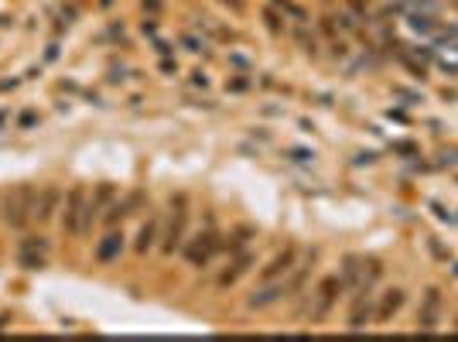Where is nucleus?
Returning a JSON list of instances; mask_svg holds the SVG:
<instances>
[{
  "mask_svg": "<svg viewBox=\"0 0 458 342\" xmlns=\"http://www.w3.org/2000/svg\"><path fill=\"white\" fill-rule=\"evenodd\" d=\"M62 226L69 236H85L89 233V195H85L83 185H76L69 195H65V206H62Z\"/></svg>",
  "mask_w": 458,
  "mask_h": 342,
  "instance_id": "f257e3e1",
  "label": "nucleus"
},
{
  "mask_svg": "<svg viewBox=\"0 0 458 342\" xmlns=\"http://www.w3.org/2000/svg\"><path fill=\"white\" fill-rule=\"evenodd\" d=\"M35 188L31 185H17L7 199H3V219H7V226H14V229H24L28 226V219H35Z\"/></svg>",
  "mask_w": 458,
  "mask_h": 342,
  "instance_id": "f03ea898",
  "label": "nucleus"
},
{
  "mask_svg": "<svg viewBox=\"0 0 458 342\" xmlns=\"http://www.w3.org/2000/svg\"><path fill=\"white\" fill-rule=\"evenodd\" d=\"M185 226H188V199H185V195H174V199H171V219H167L165 240H161V254H174V250L181 247Z\"/></svg>",
  "mask_w": 458,
  "mask_h": 342,
  "instance_id": "7ed1b4c3",
  "label": "nucleus"
},
{
  "mask_svg": "<svg viewBox=\"0 0 458 342\" xmlns=\"http://www.w3.org/2000/svg\"><path fill=\"white\" fill-rule=\"evenodd\" d=\"M338 291H342V277H338V274L322 277V284H318V291H315V311H311L315 322H322V318L332 311V304L338 301Z\"/></svg>",
  "mask_w": 458,
  "mask_h": 342,
  "instance_id": "20e7f679",
  "label": "nucleus"
},
{
  "mask_svg": "<svg viewBox=\"0 0 458 342\" xmlns=\"http://www.w3.org/2000/svg\"><path fill=\"white\" fill-rule=\"evenodd\" d=\"M219 250V240H215V233L206 229V233H199L195 240H188V247H185V260L192 263V267H206L208 260L215 256Z\"/></svg>",
  "mask_w": 458,
  "mask_h": 342,
  "instance_id": "39448f33",
  "label": "nucleus"
},
{
  "mask_svg": "<svg viewBox=\"0 0 458 342\" xmlns=\"http://www.w3.org/2000/svg\"><path fill=\"white\" fill-rule=\"evenodd\" d=\"M438 315H441V291L438 288H427L424 304H420V315H417V329L420 332H434L438 329Z\"/></svg>",
  "mask_w": 458,
  "mask_h": 342,
  "instance_id": "423d86ee",
  "label": "nucleus"
},
{
  "mask_svg": "<svg viewBox=\"0 0 458 342\" xmlns=\"http://www.w3.org/2000/svg\"><path fill=\"white\" fill-rule=\"evenodd\" d=\"M281 298H288V284L284 281H263V288H256L247 304L250 308H270V304H277Z\"/></svg>",
  "mask_w": 458,
  "mask_h": 342,
  "instance_id": "0eeeda50",
  "label": "nucleus"
},
{
  "mask_svg": "<svg viewBox=\"0 0 458 342\" xmlns=\"http://www.w3.org/2000/svg\"><path fill=\"white\" fill-rule=\"evenodd\" d=\"M294 263H297V250L288 247L284 254H277L267 267H263V274H260V281H277V277H288L294 270Z\"/></svg>",
  "mask_w": 458,
  "mask_h": 342,
  "instance_id": "6e6552de",
  "label": "nucleus"
},
{
  "mask_svg": "<svg viewBox=\"0 0 458 342\" xmlns=\"http://www.w3.org/2000/svg\"><path fill=\"white\" fill-rule=\"evenodd\" d=\"M359 298L352 304V311H349V329L352 332H359V329H366L370 325V318H373V301H370V288L366 291H356Z\"/></svg>",
  "mask_w": 458,
  "mask_h": 342,
  "instance_id": "1a4fd4ad",
  "label": "nucleus"
},
{
  "mask_svg": "<svg viewBox=\"0 0 458 342\" xmlns=\"http://www.w3.org/2000/svg\"><path fill=\"white\" fill-rule=\"evenodd\" d=\"M58 206H62V192L55 185H48V188H42V195L35 199V219L38 222H48L51 215L58 213Z\"/></svg>",
  "mask_w": 458,
  "mask_h": 342,
  "instance_id": "9d476101",
  "label": "nucleus"
},
{
  "mask_svg": "<svg viewBox=\"0 0 458 342\" xmlns=\"http://www.w3.org/2000/svg\"><path fill=\"white\" fill-rule=\"evenodd\" d=\"M124 250V233H117V229H110L106 236H103V243L96 247V260L99 263H110V260H117Z\"/></svg>",
  "mask_w": 458,
  "mask_h": 342,
  "instance_id": "9b49d317",
  "label": "nucleus"
},
{
  "mask_svg": "<svg viewBox=\"0 0 458 342\" xmlns=\"http://www.w3.org/2000/svg\"><path fill=\"white\" fill-rule=\"evenodd\" d=\"M250 263H253V254H240L236 260H233V263H229V267H226V270H222V274H219V288H229V284H236V281L247 274V267H250Z\"/></svg>",
  "mask_w": 458,
  "mask_h": 342,
  "instance_id": "f8f14e48",
  "label": "nucleus"
},
{
  "mask_svg": "<svg viewBox=\"0 0 458 342\" xmlns=\"http://www.w3.org/2000/svg\"><path fill=\"white\" fill-rule=\"evenodd\" d=\"M400 304H404V291H400V288L386 291L383 301H379V308H376V322H390V318L400 311Z\"/></svg>",
  "mask_w": 458,
  "mask_h": 342,
  "instance_id": "ddd939ff",
  "label": "nucleus"
},
{
  "mask_svg": "<svg viewBox=\"0 0 458 342\" xmlns=\"http://www.w3.org/2000/svg\"><path fill=\"white\" fill-rule=\"evenodd\" d=\"M158 215H147V222L140 226V233H137V254H147L151 247H154V240H158Z\"/></svg>",
  "mask_w": 458,
  "mask_h": 342,
  "instance_id": "4468645a",
  "label": "nucleus"
},
{
  "mask_svg": "<svg viewBox=\"0 0 458 342\" xmlns=\"http://www.w3.org/2000/svg\"><path fill=\"white\" fill-rule=\"evenodd\" d=\"M411 28H414V31H420V35H438V31H441V24H438L431 14H420V10H414V14H411Z\"/></svg>",
  "mask_w": 458,
  "mask_h": 342,
  "instance_id": "2eb2a0df",
  "label": "nucleus"
},
{
  "mask_svg": "<svg viewBox=\"0 0 458 342\" xmlns=\"http://www.w3.org/2000/svg\"><path fill=\"white\" fill-rule=\"evenodd\" d=\"M438 62L445 72H458V48L455 44H438Z\"/></svg>",
  "mask_w": 458,
  "mask_h": 342,
  "instance_id": "dca6fc26",
  "label": "nucleus"
},
{
  "mask_svg": "<svg viewBox=\"0 0 458 342\" xmlns=\"http://www.w3.org/2000/svg\"><path fill=\"white\" fill-rule=\"evenodd\" d=\"M270 3H274V7H277V10L284 14V17L297 21V24H304V21H308V14H304V10H301L297 3H291V0H270Z\"/></svg>",
  "mask_w": 458,
  "mask_h": 342,
  "instance_id": "f3484780",
  "label": "nucleus"
},
{
  "mask_svg": "<svg viewBox=\"0 0 458 342\" xmlns=\"http://www.w3.org/2000/svg\"><path fill=\"white\" fill-rule=\"evenodd\" d=\"M284 158H288L291 165H311V161H315V154H311V151H304V147H288V151H284Z\"/></svg>",
  "mask_w": 458,
  "mask_h": 342,
  "instance_id": "a211bd4d",
  "label": "nucleus"
},
{
  "mask_svg": "<svg viewBox=\"0 0 458 342\" xmlns=\"http://www.w3.org/2000/svg\"><path fill=\"white\" fill-rule=\"evenodd\" d=\"M263 17H267V28H270L274 35H281V31H284V24H281V14H277L274 7H267V10H263Z\"/></svg>",
  "mask_w": 458,
  "mask_h": 342,
  "instance_id": "6ab92c4d",
  "label": "nucleus"
},
{
  "mask_svg": "<svg viewBox=\"0 0 458 342\" xmlns=\"http://www.w3.org/2000/svg\"><path fill=\"white\" fill-rule=\"evenodd\" d=\"M247 236H250V229H240V233L233 236V243H229V250H240V247L247 243Z\"/></svg>",
  "mask_w": 458,
  "mask_h": 342,
  "instance_id": "aec40b11",
  "label": "nucleus"
},
{
  "mask_svg": "<svg viewBox=\"0 0 458 342\" xmlns=\"http://www.w3.org/2000/svg\"><path fill=\"white\" fill-rule=\"evenodd\" d=\"M185 44H188V51H206V44L199 42V38H192V35L185 38Z\"/></svg>",
  "mask_w": 458,
  "mask_h": 342,
  "instance_id": "412c9836",
  "label": "nucleus"
},
{
  "mask_svg": "<svg viewBox=\"0 0 458 342\" xmlns=\"http://www.w3.org/2000/svg\"><path fill=\"white\" fill-rule=\"evenodd\" d=\"M393 147H397L400 154H417V147L414 144H407V140H400V144H393Z\"/></svg>",
  "mask_w": 458,
  "mask_h": 342,
  "instance_id": "4be33fe9",
  "label": "nucleus"
},
{
  "mask_svg": "<svg viewBox=\"0 0 458 342\" xmlns=\"http://www.w3.org/2000/svg\"><path fill=\"white\" fill-rule=\"evenodd\" d=\"M35 120H38V117H35V113H24V117H21V127H31V124H35Z\"/></svg>",
  "mask_w": 458,
  "mask_h": 342,
  "instance_id": "5701e85b",
  "label": "nucleus"
},
{
  "mask_svg": "<svg viewBox=\"0 0 458 342\" xmlns=\"http://www.w3.org/2000/svg\"><path fill=\"white\" fill-rule=\"evenodd\" d=\"M226 3H233V10H243V0H226Z\"/></svg>",
  "mask_w": 458,
  "mask_h": 342,
  "instance_id": "b1692460",
  "label": "nucleus"
},
{
  "mask_svg": "<svg viewBox=\"0 0 458 342\" xmlns=\"http://www.w3.org/2000/svg\"><path fill=\"white\" fill-rule=\"evenodd\" d=\"M7 322H10V315H0V329H7Z\"/></svg>",
  "mask_w": 458,
  "mask_h": 342,
  "instance_id": "393cba45",
  "label": "nucleus"
},
{
  "mask_svg": "<svg viewBox=\"0 0 458 342\" xmlns=\"http://www.w3.org/2000/svg\"><path fill=\"white\" fill-rule=\"evenodd\" d=\"M7 117H10V113H7V110H3V113H0V127H3V124H7Z\"/></svg>",
  "mask_w": 458,
  "mask_h": 342,
  "instance_id": "a878e982",
  "label": "nucleus"
}]
</instances>
